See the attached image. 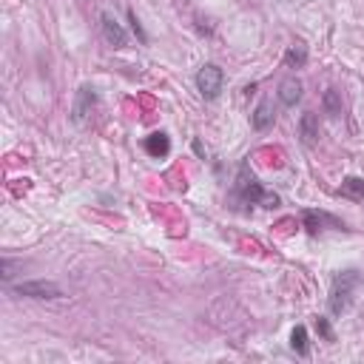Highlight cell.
Returning <instances> with one entry per match:
<instances>
[{
    "instance_id": "obj_1",
    "label": "cell",
    "mask_w": 364,
    "mask_h": 364,
    "mask_svg": "<svg viewBox=\"0 0 364 364\" xmlns=\"http://www.w3.org/2000/svg\"><path fill=\"white\" fill-rule=\"evenodd\" d=\"M233 193H236V199H239L242 205H262V208H276V205H279V196L262 188V182L253 176V171L247 168V162L239 165Z\"/></svg>"
},
{
    "instance_id": "obj_2",
    "label": "cell",
    "mask_w": 364,
    "mask_h": 364,
    "mask_svg": "<svg viewBox=\"0 0 364 364\" xmlns=\"http://www.w3.org/2000/svg\"><path fill=\"white\" fill-rule=\"evenodd\" d=\"M358 282H361L358 270H341V273H336L333 287H330V299H327V307H330L333 316H341V313L350 310V304H353V293H355Z\"/></svg>"
},
{
    "instance_id": "obj_3",
    "label": "cell",
    "mask_w": 364,
    "mask_h": 364,
    "mask_svg": "<svg viewBox=\"0 0 364 364\" xmlns=\"http://www.w3.org/2000/svg\"><path fill=\"white\" fill-rule=\"evenodd\" d=\"M222 85H225V71L216 63H205L196 71V88L205 100H216L222 94Z\"/></svg>"
},
{
    "instance_id": "obj_4",
    "label": "cell",
    "mask_w": 364,
    "mask_h": 364,
    "mask_svg": "<svg viewBox=\"0 0 364 364\" xmlns=\"http://www.w3.org/2000/svg\"><path fill=\"white\" fill-rule=\"evenodd\" d=\"M11 293H17V296H26V299H60V296H63L60 284H54V282H46V279L20 282V284H14V287H11Z\"/></svg>"
},
{
    "instance_id": "obj_5",
    "label": "cell",
    "mask_w": 364,
    "mask_h": 364,
    "mask_svg": "<svg viewBox=\"0 0 364 364\" xmlns=\"http://www.w3.org/2000/svg\"><path fill=\"white\" fill-rule=\"evenodd\" d=\"M100 28H102V37H105V43H108V46L122 48V46L128 43V31L117 23V17H114V14L102 11V14H100Z\"/></svg>"
},
{
    "instance_id": "obj_6",
    "label": "cell",
    "mask_w": 364,
    "mask_h": 364,
    "mask_svg": "<svg viewBox=\"0 0 364 364\" xmlns=\"http://www.w3.org/2000/svg\"><path fill=\"white\" fill-rule=\"evenodd\" d=\"M94 105H97V91L91 85H82L77 91V100H74V108H71V119L74 122H85L88 114L94 111Z\"/></svg>"
},
{
    "instance_id": "obj_7",
    "label": "cell",
    "mask_w": 364,
    "mask_h": 364,
    "mask_svg": "<svg viewBox=\"0 0 364 364\" xmlns=\"http://www.w3.org/2000/svg\"><path fill=\"white\" fill-rule=\"evenodd\" d=\"M301 219H304V228H307L310 233H318V230H324V228H336V230L344 228V222H338L336 216H330V213H324V210H304Z\"/></svg>"
},
{
    "instance_id": "obj_8",
    "label": "cell",
    "mask_w": 364,
    "mask_h": 364,
    "mask_svg": "<svg viewBox=\"0 0 364 364\" xmlns=\"http://www.w3.org/2000/svg\"><path fill=\"white\" fill-rule=\"evenodd\" d=\"M299 134H301V142L304 145H316L318 142V117L313 111H304L301 119H299Z\"/></svg>"
},
{
    "instance_id": "obj_9",
    "label": "cell",
    "mask_w": 364,
    "mask_h": 364,
    "mask_svg": "<svg viewBox=\"0 0 364 364\" xmlns=\"http://www.w3.org/2000/svg\"><path fill=\"white\" fill-rule=\"evenodd\" d=\"M279 100H282L284 105H296V102L301 100V82H299L296 77H284V80L279 82Z\"/></svg>"
},
{
    "instance_id": "obj_10",
    "label": "cell",
    "mask_w": 364,
    "mask_h": 364,
    "mask_svg": "<svg viewBox=\"0 0 364 364\" xmlns=\"http://www.w3.org/2000/svg\"><path fill=\"white\" fill-rule=\"evenodd\" d=\"M273 117H276V114H273V102H270V100H262L259 108H256L253 117H250V125H253L256 131H267V128L273 125Z\"/></svg>"
},
{
    "instance_id": "obj_11",
    "label": "cell",
    "mask_w": 364,
    "mask_h": 364,
    "mask_svg": "<svg viewBox=\"0 0 364 364\" xmlns=\"http://www.w3.org/2000/svg\"><path fill=\"white\" fill-rule=\"evenodd\" d=\"M145 151H148L154 159L168 156V151H171V139H168L162 131H156V134H151V136L145 139Z\"/></svg>"
},
{
    "instance_id": "obj_12",
    "label": "cell",
    "mask_w": 364,
    "mask_h": 364,
    "mask_svg": "<svg viewBox=\"0 0 364 364\" xmlns=\"http://www.w3.org/2000/svg\"><path fill=\"white\" fill-rule=\"evenodd\" d=\"M338 193H341V196H347V199L364 202V179H358V176H347V179L341 182Z\"/></svg>"
},
{
    "instance_id": "obj_13",
    "label": "cell",
    "mask_w": 364,
    "mask_h": 364,
    "mask_svg": "<svg viewBox=\"0 0 364 364\" xmlns=\"http://www.w3.org/2000/svg\"><path fill=\"white\" fill-rule=\"evenodd\" d=\"M304 63H307V46L304 43H293L287 48V54H284V65L287 68H301Z\"/></svg>"
},
{
    "instance_id": "obj_14",
    "label": "cell",
    "mask_w": 364,
    "mask_h": 364,
    "mask_svg": "<svg viewBox=\"0 0 364 364\" xmlns=\"http://www.w3.org/2000/svg\"><path fill=\"white\" fill-rule=\"evenodd\" d=\"M321 105H324V111H327L330 117H338V114H341V94H338L336 88H327L324 97H321Z\"/></svg>"
},
{
    "instance_id": "obj_15",
    "label": "cell",
    "mask_w": 364,
    "mask_h": 364,
    "mask_svg": "<svg viewBox=\"0 0 364 364\" xmlns=\"http://www.w3.org/2000/svg\"><path fill=\"white\" fill-rule=\"evenodd\" d=\"M290 347L299 353V355H307V330L299 324V327H293V333H290Z\"/></svg>"
},
{
    "instance_id": "obj_16",
    "label": "cell",
    "mask_w": 364,
    "mask_h": 364,
    "mask_svg": "<svg viewBox=\"0 0 364 364\" xmlns=\"http://www.w3.org/2000/svg\"><path fill=\"white\" fill-rule=\"evenodd\" d=\"M316 330L324 336V341H333V338H336V336H333V327H330V321H327L324 316H318V318H316Z\"/></svg>"
},
{
    "instance_id": "obj_17",
    "label": "cell",
    "mask_w": 364,
    "mask_h": 364,
    "mask_svg": "<svg viewBox=\"0 0 364 364\" xmlns=\"http://www.w3.org/2000/svg\"><path fill=\"white\" fill-rule=\"evenodd\" d=\"M0 276H3L6 284L11 282V276H14V262H11V259H3V262H0Z\"/></svg>"
},
{
    "instance_id": "obj_18",
    "label": "cell",
    "mask_w": 364,
    "mask_h": 364,
    "mask_svg": "<svg viewBox=\"0 0 364 364\" xmlns=\"http://www.w3.org/2000/svg\"><path fill=\"white\" fill-rule=\"evenodd\" d=\"M128 20H131V28H134V31L139 34V40L145 43V31H142V26H139V20H136V14H134V11H128Z\"/></svg>"
}]
</instances>
